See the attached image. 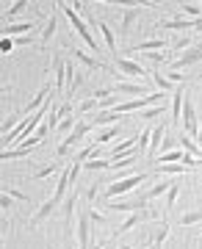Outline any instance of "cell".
<instances>
[{"label":"cell","instance_id":"6da1fadb","mask_svg":"<svg viewBox=\"0 0 202 249\" xmlns=\"http://www.w3.org/2000/svg\"><path fill=\"white\" fill-rule=\"evenodd\" d=\"M55 6H58V9L64 11V14H67V19H70V22H72V28H75V34H78L80 39H83V42H86L89 47H92V50H100V45L94 42V36H92V31L86 28V22H83V19L78 17V11L72 9L70 3H55Z\"/></svg>","mask_w":202,"mask_h":249},{"label":"cell","instance_id":"7a4b0ae2","mask_svg":"<svg viewBox=\"0 0 202 249\" xmlns=\"http://www.w3.org/2000/svg\"><path fill=\"white\" fill-rule=\"evenodd\" d=\"M89 133H92V124H89L86 119H78L75 130H72V133L67 136V139H64V142L58 144V147H55V155H58V158H64V155H67L70 150H75V147H78V144L83 142V139H86Z\"/></svg>","mask_w":202,"mask_h":249},{"label":"cell","instance_id":"3957f363","mask_svg":"<svg viewBox=\"0 0 202 249\" xmlns=\"http://www.w3.org/2000/svg\"><path fill=\"white\" fill-rule=\"evenodd\" d=\"M144 180H147V172H141V175H130V178H122V180H114V183L103 191V196H106V199L122 196V194H128V191H133V188H139Z\"/></svg>","mask_w":202,"mask_h":249},{"label":"cell","instance_id":"277c9868","mask_svg":"<svg viewBox=\"0 0 202 249\" xmlns=\"http://www.w3.org/2000/svg\"><path fill=\"white\" fill-rule=\"evenodd\" d=\"M114 67H116V72H119L125 80H128V78H133V80L147 78V70H144L139 61H133V58H125V55H114Z\"/></svg>","mask_w":202,"mask_h":249},{"label":"cell","instance_id":"5b68a950","mask_svg":"<svg viewBox=\"0 0 202 249\" xmlns=\"http://www.w3.org/2000/svg\"><path fill=\"white\" fill-rule=\"evenodd\" d=\"M152 216H155V211H152V208H147V211H136V213H128V219H125V222L114 230V238H119V235H125V232H130L133 227H139V224L149 222Z\"/></svg>","mask_w":202,"mask_h":249},{"label":"cell","instance_id":"8992f818","mask_svg":"<svg viewBox=\"0 0 202 249\" xmlns=\"http://www.w3.org/2000/svg\"><path fill=\"white\" fill-rule=\"evenodd\" d=\"M58 208H61V202H58L55 196H50V199H44V202L39 205V208H36L34 213H31L28 224H31V227H39V224H42V222H47V219H50V216H53L55 211H58Z\"/></svg>","mask_w":202,"mask_h":249},{"label":"cell","instance_id":"52a82bcc","mask_svg":"<svg viewBox=\"0 0 202 249\" xmlns=\"http://www.w3.org/2000/svg\"><path fill=\"white\" fill-rule=\"evenodd\" d=\"M197 61H202V42H194L185 53H180V58H177V61H172V72L185 70V67H194Z\"/></svg>","mask_w":202,"mask_h":249},{"label":"cell","instance_id":"ba28073f","mask_svg":"<svg viewBox=\"0 0 202 249\" xmlns=\"http://www.w3.org/2000/svg\"><path fill=\"white\" fill-rule=\"evenodd\" d=\"M108 211H125V213H136V211H147L152 205L144 199V194H136L133 199H122V202H114V205H106Z\"/></svg>","mask_w":202,"mask_h":249},{"label":"cell","instance_id":"9c48e42d","mask_svg":"<svg viewBox=\"0 0 202 249\" xmlns=\"http://www.w3.org/2000/svg\"><path fill=\"white\" fill-rule=\"evenodd\" d=\"M75 235H78V249H92V222H89V213L78 216V224H75Z\"/></svg>","mask_w":202,"mask_h":249},{"label":"cell","instance_id":"30bf717a","mask_svg":"<svg viewBox=\"0 0 202 249\" xmlns=\"http://www.w3.org/2000/svg\"><path fill=\"white\" fill-rule=\"evenodd\" d=\"M53 72H55V94H67V58L55 55Z\"/></svg>","mask_w":202,"mask_h":249},{"label":"cell","instance_id":"8fae6325","mask_svg":"<svg viewBox=\"0 0 202 249\" xmlns=\"http://www.w3.org/2000/svg\"><path fill=\"white\" fill-rule=\"evenodd\" d=\"M44 103H50V86H47V83H44L42 89L36 91V97L31 100V103H28L25 108H22V116H34L36 111H39V108L44 106Z\"/></svg>","mask_w":202,"mask_h":249},{"label":"cell","instance_id":"7c38bea8","mask_svg":"<svg viewBox=\"0 0 202 249\" xmlns=\"http://www.w3.org/2000/svg\"><path fill=\"white\" fill-rule=\"evenodd\" d=\"M111 94H141V97H147L149 91L144 83H136V80H119L114 89H111Z\"/></svg>","mask_w":202,"mask_h":249},{"label":"cell","instance_id":"4fadbf2b","mask_svg":"<svg viewBox=\"0 0 202 249\" xmlns=\"http://www.w3.org/2000/svg\"><path fill=\"white\" fill-rule=\"evenodd\" d=\"M70 58L72 61H78V64H83L86 70H106V64H100L94 58V55H89V53H83V50H78V47H70Z\"/></svg>","mask_w":202,"mask_h":249},{"label":"cell","instance_id":"5bb4252c","mask_svg":"<svg viewBox=\"0 0 202 249\" xmlns=\"http://www.w3.org/2000/svg\"><path fill=\"white\" fill-rule=\"evenodd\" d=\"M139 14H141V6H136V9H122V17H119V34L122 36L130 34V28H133V22L139 19Z\"/></svg>","mask_w":202,"mask_h":249},{"label":"cell","instance_id":"9a60e30c","mask_svg":"<svg viewBox=\"0 0 202 249\" xmlns=\"http://www.w3.org/2000/svg\"><path fill=\"white\" fill-rule=\"evenodd\" d=\"M75 205H78V191H72V194L61 202V213H64V224H67V232H72V216H75Z\"/></svg>","mask_w":202,"mask_h":249},{"label":"cell","instance_id":"2e32d148","mask_svg":"<svg viewBox=\"0 0 202 249\" xmlns=\"http://www.w3.org/2000/svg\"><path fill=\"white\" fill-rule=\"evenodd\" d=\"M164 136H166V127H164V124L158 122L155 127H152V136H149V150H147L149 158H155V155H158L161 144H164Z\"/></svg>","mask_w":202,"mask_h":249},{"label":"cell","instance_id":"e0dca14e","mask_svg":"<svg viewBox=\"0 0 202 249\" xmlns=\"http://www.w3.org/2000/svg\"><path fill=\"white\" fill-rule=\"evenodd\" d=\"M183 94H185V89H183V83L177 86L175 91H172V124H180V114H183Z\"/></svg>","mask_w":202,"mask_h":249},{"label":"cell","instance_id":"ac0fdd59","mask_svg":"<svg viewBox=\"0 0 202 249\" xmlns=\"http://www.w3.org/2000/svg\"><path fill=\"white\" fill-rule=\"evenodd\" d=\"M188 166H183V163H164V166H158L155 169V175H161V178H183V175H188Z\"/></svg>","mask_w":202,"mask_h":249},{"label":"cell","instance_id":"d6986e66","mask_svg":"<svg viewBox=\"0 0 202 249\" xmlns=\"http://www.w3.org/2000/svg\"><path fill=\"white\" fill-rule=\"evenodd\" d=\"M152 83H155V89H158L161 94H172V91L177 89L175 83H172L164 72H158V70H152Z\"/></svg>","mask_w":202,"mask_h":249},{"label":"cell","instance_id":"ffe728a7","mask_svg":"<svg viewBox=\"0 0 202 249\" xmlns=\"http://www.w3.org/2000/svg\"><path fill=\"white\" fill-rule=\"evenodd\" d=\"M31 31H36L34 22H11L3 28V36H28Z\"/></svg>","mask_w":202,"mask_h":249},{"label":"cell","instance_id":"44dd1931","mask_svg":"<svg viewBox=\"0 0 202 249\" xmlns=\"http://www.w3.org/2000/svg\"><path fill=\"white\" fill-rule=\"evenodd\" d=\"M139 155H141L139 150H130L128 155H122V158H114V160H111V169H114V172H119V169H130L133 163H136V158H139Z\"/></svg>","mask_w":202,"mask_h":249},{"label":"cell","instance_id":"7402d4cb","mask_svg":"<svg viewBox=\"0 0 202 249\" xmlns=\"http://www.w3.org/2000/svg\"><path fill=\"white\" fill-rule=\"evenodd\" d=\"M55 28H58V17H55V14H50L47 25H44V28H42V34H39V42H42V47L50 45V39L55 36Z\"/></svg>","mask_w":202,"mask_h":249},{"label":"cell","instance_id":"603a6c76","mask_svg":"<svg viewBox=\"0 0 202 249\" xmlns=\"http://www.w3.org/2000/svg\"><path fill=\"white\" fill-rule=\"evenodd\" d=\"M169 186H172V180H164V183H155V186H149L147 191H141V194H144V199H147V202H152V199H158V196H164L169 191Z\"/></svg>","mask_w":202,"mask_h":249},{"label":"cell","instance_id":"cb8c5ba5","mask_svg":"<svg viewBox=\"0 0 202 249\" xmlns=\"http://www.w3.org/2000/svg\"><path fill=\"white\" fill-rule=\"evenodd\" d=\"M177 139H180V150H183V152H188V155H194V158H200V155H202V150H200V144L194 142L191 136H185V133H180V136H177Z\"/></svg>","mask_w":202,"mask_h":249},{"label":"cell","instance_id":"d4e9b609","mask_svg":"<svg viewBox=\"0 0 202 249\" xmlns=\"http://www.w3.org/2000/svg\"><path fill=\"white\" fill-rule=\"evenodd\" d=\"M161 47H166V39H147V42H139V45L133 47V50H139V53H155V50H161Z\"/></svg>","mask_w":202,"mask_h":249},{"label":"cell","instance_id":"484cf974","mask_svg":"<svg viewBox=\"0 0 202 249\" xmlns=\"http://www.w3.org/2000/svg\"><path fill=\"white\" fill-rule=\"evenodd\" d=\"M19 122H22V111H14L11 116H6V119L0 122V136H9V133L14 130V127H17Z\"/></svg>","mask_w":202,"mask_h":249},{"label":"cell","instance_id":"4316f807","mask_svg":"<svg viewBox=\"0 0 202 249\" xmlns=\"http://www.w3.org/2000/svg\"><path fill=\"white\" fill-rule=\"evenodd\" d=\"M97 31L103 34V42H106V47H108V53H114L116 55V39H114V31L106 25V22H97Z\"/></svg>","mask_w":202,"mask_h":249},{"label":"cell","instance_id":"83f0119b","mask_svg":"<svg viewBox=\"0 0 202 249\" xmlns=\"http://www.w3.org/2000/svg\"><path fill=\"white\" fill-rule=\"evenodd\" d=\"M119 116H122V114H116V111H103V114L94 116L89 124H92V127H100V124H116V122H119Z\"/></svg>","mask_w":202,"mask_h":249},{"label":"cell","instance_id":"f1b7e54d","mask_svg":"<svg viewBox=\"0 0 202 249\" xmlns=\"http://www.w3.org/2000/svg\"><path fill=\"white\" fill-rule=\"evenodd\" d=\"M169 232H172V227H169L166 222H161V224H158V232H155V238H152V244H149V247H152V249H161V247H164V241L169 238Z\"/></svg>","mask_w":202,"mask_h":249},{"label":"cell","instance_id":"f546056e","mask_svg":"<svg viewBox=\"0 0 202 249\" xmlns=\"http://www.w3.org/2000/svg\"><path fill=\"white\" fill-rule=\"evenodd\" d=\"M28 147H9V150H0V160H14V158H28Z\"/></svg>","mask_w":202,"mask_h":249},{"label":"cell","instance_id":"4dcf8cb0","mask_svg":"<svg viewBox=\"0 0 202 249\" xmlns=\"http://www.w3.org/2000/svg\"><path fill=\"white\" fill-rule=\"evenodd\" d=\"M83 169H86V172H103V169H111V158H94V160H83Z\"/></svg>","mask_w":202,"mask_h":249},{"label":"cell","instance_id":"1f68e13d","mask_svg":"<svg viewBox=\"0 0 202 249\" xmlns=\"http://www.w3.org/2000/svg\"><path fill=\"white\" fill-rule=\"evenodd\" d=\"M185 152L180 150V147H175V150H169V152H161L158 155V166H164V163H175V160H183Z\"/></svg>","mask_w":202,"mask_h":249},{"label":"cell","instance_id":"d6a6232c","mask_svg":"<svg viewBox=\"0 0 202 249\" xmlns=\"http://www.w3.org/2000/svg\"><path fill=\"white\" fill-rule=\"evenodd\" d=\"M164 28H169V31H188V28H194V19L175 17V19H166V22H164Z\"/></svg>","mask_w":202,"mask_h":249},{"label":"cell","instance_id":"836d02e7","mask_svg":"<svg viewBox=\"0 0 202 249\" xmlns=\"http://www.w3.org/2000/svg\"><path fill=\"white\" fill-rule=\"evenodd\" d=\"M97 106H100V103H97L94 97H86V100H80V103H78V108H75V116L80 119V116H86L89 111H94Z\"/></svg>","mask_w":202,"mask_h":249},{"label":"cell","instance_id":"e575fe53","mask_svg":"<svg viewBox=\"0 0 202 249\" xmlns=\"http://www.w3.org/2000/svg\"><path fill=\"white\" fill-rule=\"evenodd\" d=\"M149 136H152V127H144V130L136 136V150H139V152H147L149 150Z\"/></svg>","mask_w":202,"mask_h":249},{"label":"cell","instance_id":"d590c367","mask_svg":"<svg viewBox=\"0 0 202 249\" xmlns=\"http://www.w3.org/2000/svg\"><path fill=\"white\" fill-rule=\"evenodd\" d=\"M177 194H180V180H172V186H169V191H166V211H172V205L177 202Z\"/></svg>","mask_w":202,"mask_h":249},{"label":"cell","instance_id":"8d00e7d4","mask_svg":"<svg viewBox=\"0 0 202 249\" xmlns=\"http://www.w3.org/2000/svg\"><path fill=\"white\" fill-rule=\"evenodd\" d=\"M116 136H119V124H111V127H106L103 133L97 136V144L103 147V144H108V142H111V139H116Z\"/></svg>","mask_w":202,"mask_h":249},{"label":"cell","instance_id":"74e56055","mask_svg":"<svg viewBox=\"0 0 202 249\" xmlns=\"http://www.w3.org/2000/svg\"><path fill=\"white\" fill-rule=\"evenodd\" d=\"M83 80H86V75H83V72H75V78L67 83V97H70V100H72V94H75L80 86H83Z\"/></svg>","mask_w":202,"mask_h":249},{"label":"cell","instance_id":"f35d334b","mask_svg":"<svg viewBox=\"0 0 202 249\" xmlns=\"http://www.w3.org/2000/svg\"><path fill=\"white\" fill-rule=\"evenodd\" d=\"M180 14H185L188 19H200L202 17V9L194 6V3H180Z\"/></svg>","mask_w":202,"mask_h":249},{"label":"cell","instance_id":"ab89813d","mask_svg":"<svg viewBox=\"0 0 202 249\" xmlns=\"http://www.w3.org/2000/svg\"><path fill=\"white\" fill-rule=\"evenodd\" d=\"M28 6H31L28 0H17V3H11V9L6 11V14H3V19H11V17H17V14H22V11L28 9Z\"/></svg>","mask_w":202,"mask_h":249},{"label":"cell","instance_id":"60d3db41","mask_svg":"<svg viewBox=\"0 0 202 249\" xmlns=\"http://www.w3.org/2000/svg\"><path fill=\"white\" fill-rule=\"evenodd\" d=\"M202 222V211H188V213L180 216V227H188V224H200Z\"/></svg>","mask_w":202,"mask_h":249},{"label":"cell","instance_id":"b9f144b4","mask_svg":"<svg viewBox=\"0 0 202 249\" xmlns=\"http://www.w3.org/2000/svg\"><path fill=\"white\" fill-rule=\"evenodd\" d=\"M64 166L61 163H47V166H44V169H39V172H34V180H42V178H50V175H53V172H61Z\"/></svg>","mask_w":202,"mask_h":249},{"label":"cell","instance_id":"7bdbcfd3","mask_svg":"<svg viewBox=\"0 0 202 249\" xmlns=\"http://www.w3.org/2000/svg\"><path fill=\"white\" fill-rule=\"evenodd\" d=\"M75 124H78V116L70 114V116H64V119H61L58 130H61V133H72V130H75Z\"/></svg>","mask_w":202,"mask_h":249},{"label":"cell","instance_id":"ee69618b","mask_svg":"<svg viewBox=\"0 0 202 249\" xmlns=\"http://www.w3.org/2000/svg\"><path fill=\"white\" fill-rule=\"evenodd\" d=\"M164 111H166V106H164V103H161L158 108H155V106H152V108H144V111H139V119H152V116H161Z\"/></svg>","mask_w":202,"mask_h":249},{"label":"cell","instance_id":"f6af8a7d","mask_svg":"<svg viewBox=\"0 0 202 249\" xmlns=\"http://www.w3.org/2000/svg\"><path fill=\"white\" fill-rule=\"evenodd\" d=\"M3 191H6L14 202H28V194L25 191H19V188H14V186H3Z\"/></svg>","mask_w":202,"mask_h":249},{"label":"cell","instance_id":"bcb514c9","mask_svg":"<svg viewBox=\"0 0 202 249\" xmlns=\"http://www.w3.org/2000/svg\"><path fill=\"white\" fill-rule=\"evenodd\" d=\"M86 213H89V222L100 224V227H106V224H108V219H106V216H103V213H100V211H94V208H89Z\"/></svg>","mask_w":202,"mask_h":249},{"label":"cell","instance_id":"7dc6e473","mask_svg":"<svg viewBox=\"0 0 202 249\" xmlns=\"http://www.w3.org/2000/svg\"><path fill=\"white\" fill-rule=\"evenodd\" d=\"M191 45H194V42L188 39V36H180V39H177L175 45H172V50H175V53H180V50H188Z\"/></svg>","mask_w":202,"mask_h":249},{"label":"cell","instance_id":"c3c4849f","mask_svg":"<svg viewBox=\"0 0 202 249\" xmlns=\"http://www.w3.org/2000/svg\"><path fill=\"white\" fill-rule=\"evenodd\" d=\"M11 205H14V199H11L6 191H0V211H9Z\"/></svg>","mask_w":202,"mask_h":249},{"label":"cell","instance_id":"681fc988","mask_svg":"<svg viewBox=\"0 0 202 249\" xmlns=\"http://www.w3.org/2000/svg\"><path fill=\"white\" fill-rule=\"evenodd\" d=\"M11 50H14V42H11L9 36H3L0 39V53H11Z\"/></svg>","mask_w":202,"mask_h":249},{"label":"cell","instance_id":"f907efd6","mask_svg":"<svg viewBox=\"0 0 202 249\" xmlns=\"http://www.w3.org/2000/svg\"><path fill=\"white\" fill-rule=\"evenodd\" d=\"M144 55H147V58H149V64H155V67L166 61V55H164V53H144Z\"/></svg>","mask_w":202,"mask_h":249},{"label":"cell","instance_id":"816d5d0a","mask_svg":"<svg viewBox=\"0 0 202 249\" xmlns=\"http://www.w3.org/2000/svg\"><path fill=\"white\" fill-rule=\"evenodd\" d=\"M47 133H50V127H47V122H42L39 127H36V133H34V136H39V139H44Z\"/></svg>","mask_w":202,"mask_h":249},{"label":"cell","instance_id":"f5cc1de1","mask_svg":"<svg viewBox=\"0 0 202 249\" xmlns=\"http://www.w3.org/2000/svg\"><path fill=\"white\" fill-rule=\"evenodd\" d=\"M86 196H89V202H94V199H97V183H92V186H89Z\"/></svg>","mask_w":202,"mask_h":249},{"label":"cell","instance_id":"db71d44e","mask_svg":"<svg viewBox=\"0 0 202 249\" xmlns=\"http://www.w3.org/2000/svg\"><path fill=\"white\" fill-rule=\"evenodd\" d=\"M9 230V222H6V216H3V211H0V232Z\"/></svg>","mask_w":202,"mask_h":249},{"label":"cell","instance_id":"11a10c76","mask_svg":"<svg viewBox=\"0 0 202 249\" xmlns=\"http://www.w3.org/2000/svg\"><path fill=\"white\" fill-rule=\"evenodd\" d=\"M6 91H11V86L9 83H0V94H6Z\"/></svg>","mask_w":202,"mask_h":249},{"label":"cell","instance_id":"9f6ffc18","mask_svg":"<svg viewBox=\"0 0 202 249\" xmlns=\"http://www.w3.org/2000/svg\"><path fill=\"white\" fill-rule=\"evenodd\" d=\"M194 31H202V17H200V19H194Z\"/></svg>","mask_w":202,"mask_h":249},{"label":"cell","instance_id":"6f0895ef","mask_svg":"<svg viewBox=\"0 0 202 249\" xmlns=\"http://www.w3.org/2000/svg\"><path fill=\"white\" fill-rule=\"evenodd\" d=\"M197 166H202V155L200 158H194V169H197Z\"/></svg>","mask_w":202,"mask_h":249},{"label":"cell","instance_id":"680465c9","mask_svg":"<svg viewBox=\"0 0 202 249\" xmlns=\"http://www.w3.org/2000/svg\"><path fill=\"white\" fill-rule=\"evenodd\" d=\"M100 249H119V247H114V244H103Z\"/></svg>","mask_w":202,"mask_h":249},{"label":"cell","instance_id":"91938a15","mask_svg":"<svg viewBox=\"0 0 202 249\" xmlns=\"http://www.w3.org/2000/svg\"><path fill=\"white\" fill-rule=\"evenodd\" d=\"M119 249H139V247H119Z\"/></svg>","mask_w":202,"mask_h":249},{"label":"cell","instance_id":"94428289","mask_svg":"<svg viewBox=\"0 0 202 249\" xmlns=\"http://www.w3.org/2000/svg\"><path fill=\"white\" fill-rule=\"evenodd\" d=\"M197 144H200V150H202V133H200V142H197Z\"/></svg>","mask_w":202,"mask_h":249},{"label":"cell","instance_id":"6125c7cd","mask_svg":"<svg viewBox=\"0 0 202 249\" xmlns=\"http://www.w3.org/2000/svg\"><path fill=\"white\" fill-rule=\"evenodd\" d=\"M197 80H202V72H200V75H197Z\"/></svg>","mask_w":202,"mask_h":249},{"label":"cell","instance_id":"be15d7a7","mask_svg":"<svg viewBox=\"0 0 202 249\" xmlns=\"http://www.w3.org/2000/svg\"><path fill=\"white\" fill-rule=\"evenodd\" d=\"M139 249H152V247H139Z\"/></svg>","mask_w":202,"mask_h":249},{"label":"cell","instance_id":"e7e4bbea","mask_svg":"<svg viewBox=\"0 0 202 249\" xmlns=\"http://www.w3.org/2000/svg\"><path fill=\"white\" fill-rule=\"evenodd\" d=\"M0 249H3V241H0Z\"/></svg>","mask_w":202,"mask_h":249}]
</instances>
